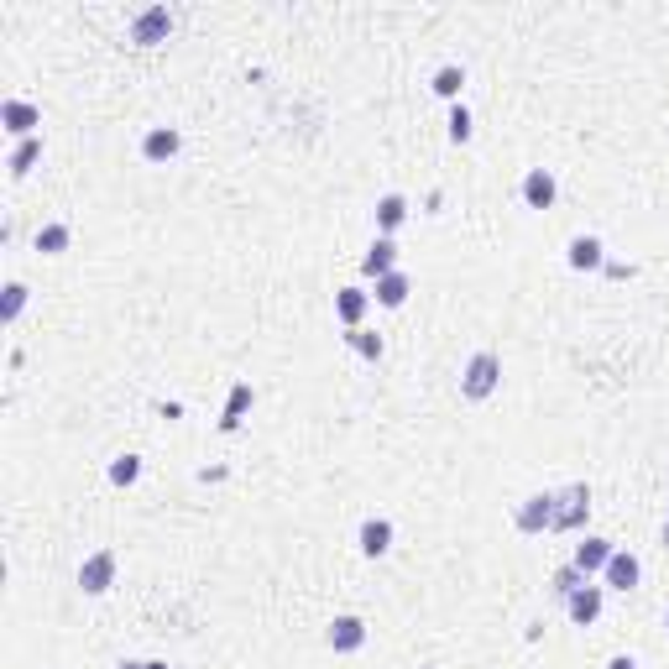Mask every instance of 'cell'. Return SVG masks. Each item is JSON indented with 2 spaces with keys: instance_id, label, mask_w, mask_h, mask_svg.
I'll return each instance as SVG.
<instances>
[{
  "instance_id": "24",
  "label": "cell",
  "mask_w": 669,
  "mask_h": 669,
  "mask_svg": "<svg viewBox=\"0 0 669 669\" xmlns=\"http://www.w3.org/2000/svg\"><path fill=\"white\" fill-rule=\"evenodd\" d=\"M345 345H351V351L361 356V361H382V351H387V345H382V335H372V330H345Z\"/></svg>"
},
{
  "instance_id": "12",
  "label": "cell",
  "mask_w": 669,
  "mask_h": 669,
  "mask_svg": "<svg viewBox=\"0 0 669 669\" xmlns=\"http://www.w3.org/2000/svg\"><path fill=\"white\" fill-rule=\"evenodd\" d=\"M607 560H612V539H602V534H586L581 544H575V555H570V565L581 575H602Z\"/></svg>"
},
{
  "instance_id": "9",
  "label": "cell",
  "mask_w": 669,
  "mask_h": 669,
  "mask_svg": "<svg viewBox=\"0 0 669 669\" xmlns=\"http://www.w3.org/2000/svg\"><path fill=\"white\" fill-rule=\"evenodd\" d=\"M0 126H6L16 142H27V136H37V126H42V110L32 100H6L0 105Z\"/></svg>"
},
{
  "instance_id": "4",
  "label": "cell",
  "mask_w": 669,
  "mask_h": 669,
  "mask_svg": "<svg viewBox=\"0 0 669 669\" xmlns=\"http://www.w3.org/2000/svg\"><path fill=\"white\" fill-rule=\"evenodd\" d=\"M602 607H607V586H596V581H581L565 596V612H570L575 628H591V622L602 617Z\"/></svg>"
},
{
  "instance_id": "26",
  "label": "cell",
  "mask_w": 669,
  "mask_h": 669,
  "mask_svg": "<svg viewBox=\"0 0 669 669\" xmlns=\"http://www.w3.org/2000/svg\"><path fill=\"white\" fill-rule=\"evenodd\" d=\"M476 136V121H471V110L466 105H450V142L460 147V142H471Z\"/></svg>"
},
{
  "instance_id": "25",
  "label": "cell",
  "mask_w": 669,
  "mask_h": 669,
  "mask_svg": "<svg viewBox=\"0 0 669 669\" xmlns=\"http://www.w3.org/2000/svg\"><path fill=\"white\" fill-rule=\"evenodd\" d=\"M142 481V455H115L110 460V487H136Z\"/></svg>"
},
{
  "instance_id": "1",
  "label": "cell",
  "mask_w": 669,
  "mask_h": 669,
  "mask_svg": "<svg viewBox=\"0 0 669 669\" xmlns=\"http://www.w3.org/2000/svg\"><path fill=\"white\" fill-rule=\"evenodd\" d=\"M497 387H502V356H497V351H476V356L466 361V372H460V398L487 403Z\"/></svg>"
},
{
  "instance_id": "8",
  "label": "cell",
  "mask_w": 669,
  "mask_h": 669,
  "mask_svg": "<svg viewBox=\"0 0 669 669\" xmlns=\"http://www.w3.org/2000/svg\"><path fill=\"white\" fill-rule=\"evenodd\" d=\"M518 194H523V204H528V210H549V204L560 199V178L549 173V168H528Z\"/></svg>"
},
{
  "instance_id": "5",
  "label": "cell",
  "mask_w": 669,
  "mask_h": 669,
  "mask_svg": "<svg viewBox=\"0 0 669 669\" xmlns=\"http://www.w3.org/2000/svg\"><path fill=\"white\" fill-rule=\"evenodd\" d=\"M115 549H95V555H89L84 565H79V591L84 596H105L110 586H115Z\"/></svg>"
},
{
  "instance_id": "13",
  "label": "cell",
  "mask_w": 669,
  "mask_h": 669,
  "mask_svg": "<svg viewBox=\"0 0 669 669\" xmlns=\"http://www.w3.org/2000/svg\"><path fill=\"white\" fill-rule=\"evenodd\" d=\"M602 581H607L612 591H633V586L643 581V565H638L633 549H612V560H607V570H602Z\"/></svg>"
},
{
  "instance_id": "30",
  "label": "cell",
  "mask_w": 669,
  "mask_h": 669,
  "mask_svg": "<svg viewBox=\"0 0 669 669\" xmlns=\"http://www.w3.org/2000/svg\"><path fill=\"white\" fill-rule=\"evenodd\" d=\"M664 544H669V518H664Z\"/></svg>"
},
{
  "instance_id": "23",
  "label": "cell",
  "mask_w": 669,
  "mask_h": 669,
  "mask_svg": "<svg viewBox=\"0 0 669 669\" xmlns=\"http://www.w3.org/2000/svg\"><path fill=\"white\" fill-rule=\"evenodd\" d=\"M0 293H6V298H0V325H16L21 309H27V298H32V288L27 283H6Z\"/></svg>"
},
{
  "instance_id": "17",
  "label": "cell",
  "mask_w": 669,
  "mask_h": 669,
  "mask_svg": "<svg viewBox=\"0 0 669 669\" xmlns=\"http://www.w3.org/2000/svg\"><path fill=\"white\" fill-rule=\"evenodd\" d=\"M570 267L575 272H602L607 267V246L596 241V236H575L570 241Z\"/></svg>"
},
{
  "instance_id": "28",
  "label": "cell",
  "mask_w": 669,
  "mask_h": 669,
  "mask_svg": "<svg viewBox=\"0 0 669 669\" xmlns=\"http://www.w3.org/2000/svg\"><path fill=\"white\" fill-rule=\"evenodd\" d=\"M607 669H638V659H633V654H617V659H612Z\"/></svg>"
},
{
  "instance_id": "3",
  "label": "cell",
  "mask_w": 669,
  "mask_h": 669,
  "mask_svg": "<svg viewBox=\"0 0 669 669\" xmlns=\"http://www.w3.org/2000/svg\"><path fill=\"white\" fill-rule=\"evenodd\" d=\"M178 27V16L168 6H147V11H136L131 16V42H142V48H157V42H168Z\"/></svg>"
},
{
  "instance_id": "7",
  "label": "cell",
  "mask_w": 669,
  "mask_h": 669,
  "mask_svg": "<svg viewBox=\"0 0 669 669\" xmlns=\"http://www.w3.org/2000/svg\"><path fill=\"white\" fill-rule=\"evenodd\" d=\"M178 152H183V136H178V126H147V131H142V163L163 168V163H173Z\"/></svg>"
},
{
  "instance_id": "14",
  "label": "cell",
  "mask_w": 669,
  "mask_h": 669,
  "mask_svg": "<svg viewBox=\"0 0 669 669\" xmlns=\"http://www.w3.org/2000/svg\"><path fill=\"white\" fill-rule=\"evenodd\" d=\"M366 309H372V293H366V288H340L335 293V319H340L345 330H361Z\"/></svg>"
},
{
  "instance_id": "16",
  "label": "cell",
  "mask_w": 669,
  "mask_h": 669,
  "mask_svg": "<svg viewBox=\"0 0 669 669\" xmlns=\"http://www.w3.org/2000/svg\"><path fill=\"white\" fill-rule=\"evenodd\" d=\"M361 272H366V278H387V272H398V241H392V236H377L372 251L361 257Z\"/></svg>"
},
{
  "instance_id": "20",
  "label": "cell",
  "mask_w": 669,
  "mask_h": 669,
  "mask_svg": "<svg viewBox=\"0 0 669 669\" xmlns=\"http://www.w3.org/2000/svg\"><path fill=\"white\" fill-rule=\"evenodd\" d=\"M372 215H377V230H382V236H392V230L408 220V199H403V194H382Z\"/></svg>"
},
{
  "instance_id": "18",
  "label": "cell",
  "mask_w": 669,
  "mask_h": 669,
  "mask_svg": "<svg viewBox=\"0 0 669 669\" xmlns=\"http://www.w3.org/2000/svg\"><path fill=\"white\" fill-rule=\"evenodd\" d=\"M68 241H74V225H63V220L37 225V251H42V257H63Z\"/></svg>"
},
{
  "instance_id": "29",
  "label": "cell",
  "mask_w": 669,
  "mask_h": 669,
  "mask_svg": "<svg viewBox=\"0 0 669 669\" xmlns=\"http://www.w3.org/2000/svg\"><path fill=\"white\" fill-rule=\"evenodd\" d=\"M126 669H168L163 659H152V664H126Z\"/></svg>"
},
{
  "instance_id": "10",
  "label": "cell",
  "mask_w": 669,
  "mask_h": 669,
  "mask_svg": "<svg viewBox=\"0 0 669 669\" xmlns=\"http://www.w3.org/2000/svg\"><path fill=\"white\" fill-rule=\"evenodd\" d=\"M325 643H330L335 654H356L361 643H366V622H361V617H351V612H340V617L330 622V628H325Z\"/></svg>"
},
{
  "instance_id": "15",
  "label": "cell",
  "mask_w": 669,
  "mask_h": 669,
  "mask_svg": "<svg viewBox=\"0 0 669 669\" xmlns=\"http://www.w3.org/2000/svg\"><path fill=\"white\" fill-rule=\"evenodd\" d=\"M408 293H413V278L398 267V272H387V278H377L372 304H382V309H403V304H408Z\"/></svg>"
},
{
  "instance_id": "19",
  "label": "cell",
  "mask_w": 669,
  "mask_h": 669,
  "mask_svg": "<svg viewBox=\"0 0 669 669\" xmlns=\"http://www.w3.org/2000/svg\"><path fill=\"white\" fill-rule=\"evenodd\" d=\"M37 163H42V136H27V142H16V147H11V157H6L11 178H27Z\"/></svg>"
},
{
  "instance_id": "22",
  "label": "cell",
  "mask_w": 669,
  "mask_h": 669,
  "mask_svg": "<svg viewBox=\"0 0 669 669\" xmlns=\"http://www.w3.org/2000/svg\"><path fill=\"white\" fill-rule=\"evenodd\" d=\"M460 89H466V68L460 63H445V68H434V95L460 105Z\"/></svg>"
},
{
  "instance_id": "21",
  "label": "cell",
  "mask_w": 669,
  "mask_h": 669,
  "mask_svg": "<svg viewBox=\"0 0 669 669\" xmlns=\"http://www.w3.org/2000/svg\"><path fill=\"white\" fill-rule=\"evenodd\" d=\"M246 408H251V382H236V387H230L225 413H220V429H225V434H236L241 419H246Z\"/></svg>"
},
{
  "instance_id": "11",
  "label": "cell",
  "mask_w": 669,
  "mask_h": 669,
  "mask_svg": "<svg viewBox=\"0 0 669 669\" xmlns=\"http://www.w3.org/2000/svg\"><path fill=\"white\" fill-rule=\"evenodd\" d=\"M356 549L366 560H382L387 549H392V518H361L356 528Z\"/></svg>"
},
{
  "instance_id": "27",
  "label": "cell",
  "mask_w": 669,
  "mask_h": 669,
  "mask_svg": "<svg viewBox=\"0 0 669 669\" xmlns=\"http://www.w3.org/2000/svg\"><path fill=\"white\" fill-rule=\"evenodd\" d=\"M581 581H591V575H581V570H575V565H560L555 575H549V591H555V596H560V602H565V596H570L575 586H581Z\"/></svg>"
},
{
  "instance_id": "2",
  "label": "cell",
  "mask_w": 669,
  "mask_h": 669,
  "mask_svg": "<svg viewBox=\"0 0 669 669\" xmlns=\"http://www.w3.org/2000/svg\"><path fill=\"white\" fill-rule=\"evenodd\" d=\"M586 513H591V487H586V481L560 487L555 492V523H549V534H575V528L586 523Z\"/></svg>"
},
{
  "instance_id": "6",
  "label": "cell",
  "mask_w": 669,
  "mask_h": 669,
  "mask_svg": "<svg viewBox=\"0 0 669 669\" xmlns=\"http://www.w3.org/2000/svg\"><path fill=\"white\" fill-rule=\"evenodd\" d=\"M518 534H549V523H555V492H534V497H523L518 502Z\"/></svg>"
},
{
  "instance_id": "31",
  "label": "cell",
  "mask_w": 669,
  "mask_h": 669,
  "mask_svg": "<svg viewBox=\"0 0 669 669\" xmlns=\"http://www.w3.org/2000/svg\"><path fill=\"white\" fill-rule=\"evenodd\" d=\"M664 622H669V612H664Z\"/></svg>"
}]
</instances>
